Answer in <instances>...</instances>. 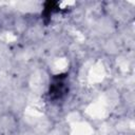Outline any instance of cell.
Listing matches in <instances>:
<instances>
[{"instance_id": "6da1fadb", "label": "cell", "mask_w": 135, "mask_h": 135, "mask_svg": "<svg viewBox=\"0 0 135 135\" xmlns=\"http://www.w3.org/2000/svg\"><path fill=\"white\" fill-rule=\"evenodd\" d=\"M65 79H66L65 74L56 75L53 77V81L50 85V96L53 99L61 98L65 94V92H66Z\"/></svg>"}, {"instance_id": "7a4b0ae2", "label": "cell", "mask_w": 135, "mask_h": 135, "mask_svg": "<svg viewBox=\"0 0 135 135\" xmlns=\"http://www.w3.org/2000/svg\"><path fill=\"white\" fill-rule=\"evenodd\" d=\"M57 7V3L56 2H51V1H49V2H46L45 3V6H44V12H43V15L44 16H50L54 11H55V8Z\"/></svg>"}]
</instances>
